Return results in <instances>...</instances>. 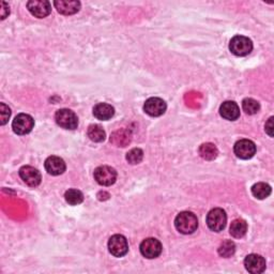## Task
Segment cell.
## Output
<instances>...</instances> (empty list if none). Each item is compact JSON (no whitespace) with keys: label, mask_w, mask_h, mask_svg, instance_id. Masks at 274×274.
<instances>
[{"label":"cell","mask_w":274,"mask_h":274,"mask_svg":"<svg viewBox=\"0 0 274 274\" xmlns=\"http://www.w3.org/2000/svg\"><path fill=\"white\" fill-rule=\"evenodd\" d=\"M176 229L183 235H191L198 227L197 216L188 211L180 212L175 220Z\"/></svg>","instance_id":"obj_1"},{"label":"cell","mask_w":274,"mask_h":274,"mask_svg":"<svg viewBox=\"0 0 274 274\" xmlns=\"http://www.w3.org/2000/svg\"><path fill=\"white\" fill-rule=\"evenodd\" d=\"M227 223V215L223 209L215 208L212 209L207 215V225L208 227L215 233L222 231Z\"/></svg>","instance_id":"obj_2"},{"label":"cell","mask_w":274,"mask_h":274,"mask_svg":"<svg viewBox=\"0 0 274 274\" xmlns=\"http://www.w3.org/2000/svg\"><path fill=\"white\" fill-rule=\"evenodd\" d=\"M229 49L236 56L243 57L249 55L253 49L252 41L243 36H236L230 40Z\"/></svg>","instance_id":"obj_3"},{"label":"cell","mask_w":274,"mask_h":274,"mask_svg":"<svg viewBox=\"0 0 274 274\" xmlns=\"http://www.w3.org/2000/svg\"><path fill=\"white\" fill-rule=\"evenodd\" d=\"M56 122L62 129L75 130L78 125V118L74 112L71 109L62 108L57 111L55 115Z\"/></svg>","instance_id":"obj_4"},{"label":"cell","mask_w":274,"mask_h":274,"mask_svg":"<svg viewBox=\"0 0 274 274\" xmlns=\"http://www.w3.org/2000/svg\"><path fill=\"white\" fill-rule=\"evenodd\" d=\"M35 120L27 114H19L12 122V129L17 135H26L33 131Z\"/></svg>","instance_id":"obj_5"},{"label":"cell","mask_w":274,"mask_h":274,"mask_svg":"<svg viewBox=\"0 0 274 274\" xmlns=\"http://www.w3.org/2000/svg\"><path fill=\"white\" fill-rule=\"evenodd\" d=\"M141 253L142 255L148 259H153L159 257L162 253L161 242L154 238H147L141 243Z\"/></svg>","instance_id":"obj_6"},{"label":"cell","mask_w":274,"mask_h":274,"mask_svg":"<svg viewBox=\"0 0 274 274\" xmlns=\"http://www.w3.org/2000/svg\"><path fill=\"white\" fill-rule=\"evenodd\" d=\"M93 176L100 185L109 186L116 182V179H117V172L109 166H100L96 168Z\"/></svg>","instance_id":"obj_7"},{"label":"cell","mask_w":274,"mask_h":274,"mask_svg":"<svg viewBox=\"0 0 274 274\" xmlns=\"http://www.w3.org/2000/svg\"><path fill=\"white\" fill-rule=\"evenodd\" d=\"M108 250L115 257H122L129 251L128 240L122 235H114L108 241Z\"/></svg>","instance_id":"obj_8"},{"label":"cell","mask_w":274,"mask_h":274,"mask_svg":"<svg viewBox=\"0 0 274 274\" xmlns=\"http://www.w3.org/2000/svg\"><path fill=\"white\" fill-rule=\"evenodd\" d=\"M235 154L242 160L252 159L256 153V145L249 140H241L234 147Z\"/></svg>","instance_id":"obj_9"},{"label":"cell","mask_w":274,"mask_h":274,"mask_svg":"<svg viewBox=\"0 0 274 274\" xmlns=\"http://www.w3.org/2000/svg\"><path fill=\"white\" fill-rule=\"evenodd\" d=\"M29 12L38 18H44L51 12V5L46 0H31L27 3Z\"/></svg>","instance_id":"obj_10"},{"label":"cell","mask_w":274,"mask_h":274,"mask_svg":"<svg viewBox=\"0 0 274 274\" xmlns=\"http://www.w3.org/2000/svg\"><path fill=\"white\" fill-rule=\"evenodd\" d=\"M19 177L22 180L31 187H36L41 183L42 177L37 168L33 166H23L19 170Z\"/></svg>","instance_id":"obj_11"},{"label":"cell","mask_w":274,"mask_h":274,"mask_svg":"<svg viewBox=\"0 0 274 274\" xmlns=\"http://www.w3.org/2000/svg\"><path fill=\"white\" fill-rule=\"evenodd\" d=\"M166 103L160 98H150L144 105V111L151 117H160L166 112Z\"/></svg>","instance_id":"obj_12"},{"label":"cell","mask_w":274,"mask_h":274,"mask_svg":"<svg viewBox=\"0 0 274 274\" xmlns=\"http://www.w3.org/2000/svg\"><path fill=\"white\" fill-rule=\"evenodd\" d=\"M244 266L249 272L253 274H259L266 270V260L260 255L251 254L246 256Z\"/></svg>","instance_id":"obj_13"},{"label":"cell","mask_w":274,"mask_h":274,"mask_svg":"<svg viewBox=\"0 0 274 274\" xmlns=\"http://www.w3.org/2000/svg\"><path fill=\"white\" fill-rule=\"evenodd\" d=\"M45 170L51 176H59L66 172V163L59 156H49L45 161Z\"/></svg>","instance_id":"obj_14"},{"label":"cell","mask_w":274,"mask_h":274,"mask_svg":"<svg viewBox=\"0 0 274 274\" xmlns=\"http://www.w3.org/2000/svg\"><path fill=\"white\" fill-rule=\"evenodd\" d=\"M220 114L226 120L234 121L240 117V108L238 104L233 101L224 102L220 107Z\"/></svg>","instance_id":"obj_15"},{"label":"cell","mask_w":274,"mask_h":274,"mask_svg":"<svg viewBox=\"0 0 274 274\" xmlns=\"http://www.w3.org/2000/svg\"><path fill=\"white\" fill-rule=\"evenodd\" d=\"M54 5L57 9V11L63 15L75 14L79 11V9H80V3L74 2V0H70V2L60 0V2H55Z\"/></svg>","instance_id":"obj_16"},{"label":"cell","mask_w":274,"mask_h":274,"mask_svg":"<svg viewBox=\"0 0 274 274\" xmlns=\"http://www.w3.org/2000/svg\"><path fill=\"white\" fill-rule=\"evenodd\" d=\"M93 115L99 120H109L115 115V109L109 104L99 103L93 108Z\"/></svg>","instance_id":"obj_17"},{"label":"cell","mask_w":274,"mask_h":274,"mask_svg":"<svg viewBox=\"0 0 274 274\" xmlns=\"http://www.w3.org/2000/svg\"><path fill=\"white\" fill-rule=\"evenodd\" d=\"M131 140H132L131 132L125 129H120L118 131H116L111 136V142L118 147L128 146L131 143Z\"/></svg>","instance_id":"obj_18"},{"label":"cell","mask_w":274,"mask_h":274,"mask_svg":"<svg viewBox=\"0 0 274 274\" xmlns=\"http://www.w3.org/2000/svg\"><path fill=\"white\" fill-rule=\"evenodd\" d=\"M198 151H199L200 156H202L204 160H207V161H212V160L216 159V156L218 154V150L215 147V145L211 144V143L203 144L202 146L199 147Z\"/></svg>","instance_id":"obj_19"},{"label":"cell","mask_w":274,"mask_h":274,"mask_svg":"<svg viewBox=\"0 0 274 274\" xmlns=\"http://www.w3.org/2000/svg\"><path fill=\"white\" fill-rule=\"evenodd\" d=\"M248 231V224L244 220L237 218L230 225V235L234 238H242Z\"/></svg>","instance_id":"obj_20"},{"label":"cell","mask_w":274,"mask_h":274,"mask_svg":"<svg viewBox=\"0 0 274 274\" xmlns=\"http://www.w3.org/2000/svg\"><path fill=\"white\" fill-rule=\"evenodd\" d=\"M252 194L257 199H265L271 194V186L265 182H258L252 186Z\"/></svg>","instance_id":"obj_21"},{"label":"cell","mask_w":274,"mask_h":274,"mask_svg":"<svg viewBox=\"0 0 274 274\" xmlns=\"http://www.w3.org/2000/svg\"><path fill=\"white\" fill-rule=\"evenodd\" d=\"M88 137L89 139L94 142V143H101L104 142L105 137H106V134H105V131L102 129V126L99 124H92L88 128L87 131Z\"/></svg>","instance_id":"obj_22"},{"label":"cell","mask_w":274,"mask_h":274,"mask_svg":"<svg viewBox=\"0 0 274 274\" xmlns=\"http://www.w3.org/2000/svg\"><path fill=\"white\" fill-rule=\"evenodd\" d=\"M65 197H66L67 203L71 206H77L81 204L84 200L83 193L75 188H71L69 189V191H67L65 194Z\"/></svg>","instance_id":"obj_23"},{"label":"cell","mask_w":274,"mask_h":274,"mask_svg":"<svg viewBox=\"0 0 274 274\" xmlns=\"http://www.w3.org/2000/svg\"><path fill=\"white\" fill-rule=\"evenodd\" d=\"M236 245L233 241H224L218 248V255L224 258H229L235 254Z\"/></svg>","instance_id":"obj_24"},{"label":"cell","mask_w":274,"mask_h":274,"mask_svg":"<svg viewBox=\"0 0 274 274\" xmlns=\"http://www.w3.org/2000/svg\"><path fill=\"white\" fill-rule=\"evenodd\" d=\"M242 108L248 115H255L259 112L260 105L259 103L254 99H244L242 102Z\"/></svg>","instance_id":"obj_25"},{"label":"cell","mask_w":274,"mask_h":274,"mask_svg":"<svg viewBox=\"0 0 274 274\" xmlns=\"http://www.w3.org/2000/svg\"><path fill=\"white\" fill-rule=\"evenodd\" d=\"M144 151L140 148H134L126 153V161L130 164H139L143 161Z\"/></svg>","instance_id":"obj_26"},{"label":"cell","mask_w":274,"mask_h":274,"mask_svg":"<svg viewBox=\"0 0 274 274\" xmlns=\"http://www.w3.org/2000/svg\"><path fill=\"white\" fill-rule=\"evenodd\" d=\"M11 116V109H10L5 103H0V124L5 125Z\"/></svg>","instance_id":"obj_27"},{"label":"cell","mask_w":274,"mask_h":274,"mask_svg":"<svg viewBox=\"0 0 274 274\" xmlns=\"http://www.w3.org/2000/svg\"><path fill=\"white\" fill-rule=\"evenodd\" d=\"M265 128H266V132L268 133V135L272 137L273 136V117L269 118L268 122L265 125Z\"/></svg>","instance_id":"obj_28"},{"label":"cell","mask_w":274,"mask_h":274,"mask_svg":"<svg viewBox=\"0 0 274 274\" xmlns=\"http://www.w3.org/2000/svg\"><path fill=\"white\" fill-rule=\"evenodd\" d=\"M3 6V14H2V19H5L7 17V15L10 13V10H9V7L7 6L6 3H3L2 4Z\"/></svg>","instance_id":"obj_29"}]
</instances>
